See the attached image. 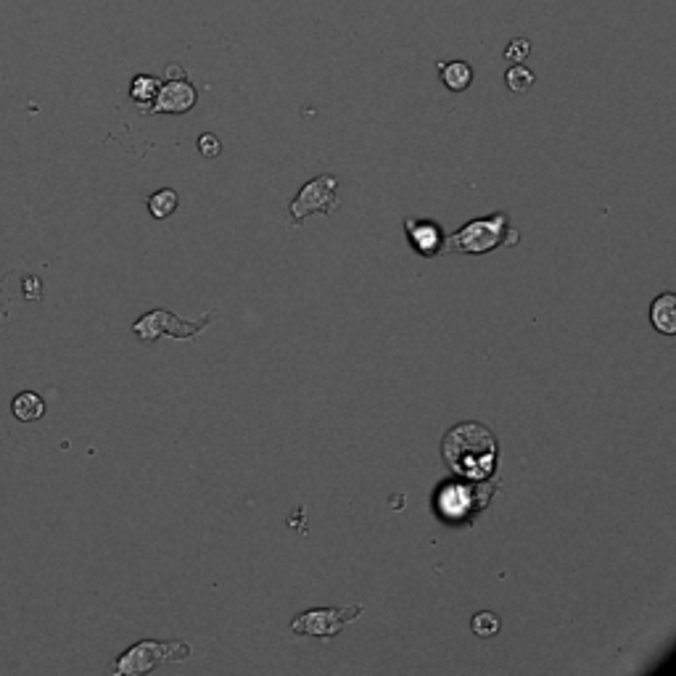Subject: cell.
<instances>
[{
	"instance_id": "1",
	"label": "cell",
	"mask_w": 676,
	"mask_h": 676,
	"mask_svg": "<svg viewBox=\"0 0 676 676\" xmlns=\"http://www.w3.org/2000/svg\"><path fill=\"white\" fill-rule=\"evenodd\" d=\"M441 455H444V463L449 465L452 473L484 481L494 473L500 447H497V439L486 426L460 423L441 441Z\"/></svg>"
},
{
	"instance_id": "2",
	"label": "cell",
	"mask_w": 676,
	"mask_h": 676,
	"mask_svg": "<svg viewBox=\"0 0 676 676\" xmlns=\"http://www.w3.org/2000/svg\"><path fill=\"white\" fill-rule=\"evenodd\" d=\"M494 494L492 484H441L434 497L441 521L471 523Z\"/></svg>"
},
{
	"instance_id": "3",
	"label": "cell",
	"mask_w": 676,
	"mask_h": 676,
	"mask_svg": "<svg viewBox=\"0 0 676 676\" xmlns=\"http://www.w3.org/2000/svg\"><path fill=\"white\" fill-rule=\"evenodd\" d=\"M507 220L505 212H497L486 220H473L449 238H444V249L457 254H489L497 246L507 243Z\"/></svg>"
},
{
	"instance_id": "4",
	"label": "cell",
	"mask_w": 676,
	"mask_h": 676,
	"mask_svg": "<svg viewBox=\"0 0 676 676\" xmlns=\"http://www.w3.org/2000/svg\"><path fill=\"white\" fill-rule=\"evenodd\" d=\"M188 655H191V647L185 642H138L114 663V674H146L167 661H185Z\"/></svg>"
},
{
	"instance_id": "5",
	"label": "cell",
	"mask_w": 676,
	"mask_h": 676,
	"mask_svg": "<svg viewBox=\"0 0 676 676\" xmlns=\"http://www.w3.org/2000/svg\"><path fill=\"white\" fill-rule=\"evenodd\" d=\"M214 317H217V312H212V315H201L199 320H183V317L172 315L167 309H154V312H146V315L140 317L138 323L133 325V333L140 341H156V338L162 336L180 338V341H193V338L204 331L206 325L212 323Z\"/></svg>"
},
{
	"instance_id": "6",
	"label": "cell",
	"mask_w": 676,
	"mask_h": 676,
	"mask_svg": "<svg viewBox=\"0 0 676 676\" xmlns=\"http://www.w3.org/2000/svg\"><path fill=\"white\" fill-rule=\"evenodd\" d=\"M365 613L362 605H349V608H315L302 613L291 621V632L299 637H323L331 640L336 634L344 632L346 624H352L354 618Z\"/></svg>"
},
{
	"instance_id": "7",
	"label": "cell",
	"mask_w": 676,
	"mask_h": 676,
	"mask_svg": "<svg viewBox=\"0 0 676 676\" xmlns=\"http://www.w3.org/2000/svg\"><path fill=\"white\" fill-rule=\"evenodd\" d=\"M338 180L333 175H320L304 185L299 196L291 201L294 225H302L312 214H331L338 209Z\"/></svg>"
},
{
	"instance_id": "8",
	"label": "cell",
	"mask_w": 676,
	"mask_h": 676,
	"mask_svg": "<svg viewBox=\"0 0 676 676\" xmlns=\"http://www.w3.org/2000/svg\"><path fill=\"white\" fill-rule=\"evenodd\" d=\"M196 101H199V93L185 77L167 80L164 85H159V93H156L154 103L148 106V114H185L196 106Z\"/></svg>"
},
{
	"instance_id": "9",
	"label": "cell",
	"mask_w": 676,
	"mask_h": 676,
	"mask_svg": "<svg viewBox=\"0 0 676 676\" xmlns=\"http://www.w3.org/2000/svg\"><path fill=\"white\" fill-rule=\"evenodd\" d=\"M405 230L410 243L415 246V251L423 254V257H436V254L444 249V233H441V228L436 222L407 220Z\"/></svg>"
},
{
	"instance_id": "10",
	"label": "cell",
	"mask_w": 676,
	"mask_h": 676,
	"mask_svg": "<svg viewBox=\"0 0 676 676\" xmlns=\"http://www.w3.org/2000/svg\"><path fill=\"white\" fill-rule=\"evenodd\" d=\"M650 320H653L655 331H661L663 336H674L676 333V296L663 294L658 296L650 307Z\"/></svg>"
},
{
	"instance_id": "11",
	"label": "cell",
	"mask_w": 676,
	"mask_h": 676,
	"mask_svg": "<svg viewBox=\"0 0 676 676\" xmlns=\"http://www.w3.org/2000/svg\"><path fill=\"white\" fill-rule=\"evenodd\" d=\"M439 77L452 93H463L471 88L473 67L468 61H447V64H439Z\"/></svg>"
},
{
	"instance_id": "12",
	"label": "cell",
	"mask_w": 676,
	"mask_h": 676,
	"mask_svg": "<svg viewBox=\"0 0 676 676\" xmlns=\"http://www.w3.org/2000/svg\"><path fill=\"white\" fill-rule=\"evenodd\" d=\"M11 410L22 423H32V420H40L45 415V402L35 391H22V394H16Z\"/></svg>"
},
{
	"instance_id": "13",
	"label": "cell",
	"mask_w": 676,
	"mask_h": 676,
	"mask_svg": "<svg viewBox=\"0 0 676 676\" xmlns=\"http://www.w3.org/2000/svg\"><path fill=\"white\" fill-rule=\"evenodd\" d=\"M159 85L162 82L151 77V74H138L130 85V98L140 106V111H148V106L154 103L156 93H159Z\"/></svg>"
},
{
	"instance_id": "14",
	"label": "cell",
	"mask_w": 676,
	"mask_h": 676,
	"mask_svg": "<svg viewBox=\"0 0 676 676\" xmlns=\"http://www.w3.org/2000/svg\"><path fill=\"white\" fill-rule=\"evenodd\" d=\"M177 193L172 188H164V191L154 193L151 199H148V212L154 214L156 220H167L169 214H175L177 209Z\"/></svg>"
},
{
	"instance_id": "15",
	"label": "cell",
	"mask_w": 676,
	"mask_h": 676,
	"mask_svg": "<svg viewBox=\"0 0 676 676\" xmlns=\"http://www.w3.org/2000/svg\"><path fill=\"white\" fill-rule=\"evenodd\" d=\"M534 80H537V77H534V72L523 67V64H513V67L505 72L507 88L513 90V93H526V90L534 85Z\"/></svg>"
},
{
	"instance_id": "16",
	"label": "cell",
	"mask_w": 676,
	"mask_h": 676,
	"mask_svg": "<svg viewBox=\"0 0 676 676\" xmlns=\"http://www.w3.org/2000/svg\"><path fill=\"white\" fill-rule=\"evenodd\" d=\"M500 618L494 616L492 610H481V613H476L471 621V629L476 637H481V640H486V637H494V634L500 632Z\"/></svg>"
},
{
	"instance_id": "17",
	"label": "cell",
	"mask_w": 676,
	"mask_h": 676,
	"mask_svg": "<svg viewBox=\"0 0 676 676\" xmlns=\"http://www.w3.org/2000/svg\"><path fill=\"white\" fill-rule=\"evenodd\" d=\"M529 53H531V43H529V40H523V37H518V40H513V43H507L505 59L510 61V64H523V61L529 59Z\"/></svg>"
},
{
	"instance_id": "18",
	"label": "cell",
	"mask_w": 676,
	"mask_h": 676,
	"mask_svg": "<svg viewBox=\"0 0 676 676\" xmlns=\"http://www.w3.org/2000/svg\"><path fill=\"white\" fill-rule=\"evenodd\" d=\"M199 151H201V156H206V159H217V156L222 154L220 138L212 133H204L199 138Z\"/></svg>"
},
{
	"instance_id": "19",
	"label": "cell",
	"mask_w": 676,
	"mask_h": 676,
	"mask_svg": "<svg viewBox=\"0 0 676 676\" xmlns=\"http://www.w3.org/2000/svg\"><path fill=\"white\" fill-rule=\"evenodd\" d=\"M24 294H27V299H40L43 296V283L37 278H24Z\"/></svg>"
},
{
	"instance_id": "20",
	"label": "cell",
	"mask_w": 676,
	"mask_h": 676,
	"mask_svg": "<svg viewBox=\"0 0 676 676\" xmlns=\"http://www.w3.org/2000/svg\"><path fill=\"white\" fill-rule=\"evenodd\" d=\"M183 77H185L183 67H177V64L167 67V80H183Z\"/></svg>"
}]
</instances>
